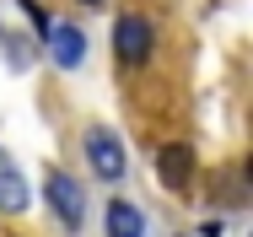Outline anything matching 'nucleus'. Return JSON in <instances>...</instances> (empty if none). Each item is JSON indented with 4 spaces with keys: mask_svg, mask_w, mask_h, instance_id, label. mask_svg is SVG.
I'll list each match as a JSON object with an SVG mask.
<instances>
[{
    "mask_svg": "<svg viewBox=\"0 0 253 237\" xmlns=\"http://www.w3.org/2000/svg\"><path fill=\"white\" fill-rule=\"evenodd\" d=\"M140 232H146V216L124 199H113L108 205V237H140Z\"/></svg>",
    "mask_w": 253,
    "mask_h": 237,
    "instance_id": "nucleus-7",
    "label": "nucleus"
},
{
    "mask_svg": "<svg viewBox=\"0 0 253 237\" xmlns=\"http://www.w3.org/2000/svg\"><path fill=\"white\" fill-rule=\"evenodd\" d=\"M16 5H22V11H27V22H33V27H38V33H49V16H43V11H38V5H33V0H16Z\"/></svg>",
    "mask_w": 253,
    "mask_h": 237,
    "instance_id": "nucleus-8",
    "label": "nucleus"
},
{
    "mask_svg": "<svg viewBox=\"0 0 253 237\" xmlns=\"http://www.w3.org/2000/svg\"><path fill=\"white\" fill-rule=\"evenodd\" d=\"M43 194H49L54 216H59L65 227H81V221H86V194H81V184H76V178H65V173H49Z\"/></svg>",
    "mask_w": 253,
    "mask_h": 237,
    "instance_id": "nucleus-2",
    "label": "nucleus"
},
{
    "mask_svg": "<svg viewBox=\"0 0 253 237\" xmlns=\"http://www.w3.org/2000/svg\"><path fill=\"white\" fill-rule=\"evenodd\" d=\"M86 156H92L97 178H108V184H119V178H124V145L113 141L108 130H92V135H86Z\"/></svg>",
    "mask_w": 253,
    "mask_h": 237,
    "instance_id": "nucleus-3",
    "label": "nucleus"
},
{
    "mask_svg": "<svg viewBox=\"0 0 253 237\" xmlns=\"http://www.w3.org/2000/svg\"><path fill=\"white\" fill-rule=\"evenodd\" d=\"M113 54H119V65H146L151 59V27L140 16H119L113 22Z\"/></svg>",
    "mask_w": 253,
    "mask_h": 237,
    "instance_id": "nucleus-1",
    "label": "nucleus"
},
{
    "mask_svg": "<svg viewBox=\"0 0 253 237\" xmlns=\"http://www.w3.org/2000/svg\"><path fill=\"white\" fill-rule=\"evenodd\" d=\"M0 210H27V184H22V173H16V162L0 151Z\"/></svg>",
    "mask_w": 253,
    "mask_h": 237,
    "instance_id": "nucleus-6",
    "label": "nucleus"
},
{
    "mask_svg": "<svg viewBox=\"0 0 253 237\" xmlns=\"http://www.w3.org/2000/svg\"><path fill=\"white\" fill-rule=\"evenodd\" d=\"M86 5H92V0H86Z\"/></svg>",
    "mask_w": 253,
    "mask_h": 237,
    "instance_id": "nucleus-9",
    "label": "nucleus"
},
{
    "mask_svg": "<svg viewBox=\"0 0 253 237\" xmlns=\"http://www.w3.org/2000/svg\"><path fill=\"white\" fill-rule=\"evenodd\" d=\"M49 48H54V65H65V70H76L86 59V38L76 27H49Z\"/></svg>",
    "mask_w": 253,
    "mask_h": 237,
    "instance_id": "nucleus-5",
    "label": "nucleus"
},
{
    "mask_svg": "<svg viewBox=\"0 0 253 237\" xmlns=\"http://www.w3.org/2000/svg\"><path fill=\"white\" fill-rule=\"evenodd\" d=\"M156 173H162V184L183 189V184L194 178V156H189V145H162V156H156Z\"/></svg>",
    "mask_w": 253,
    "mask_h": 237,
    "instance_id": "nucleus-4",
    "label": "nucleus"
}]
</instances>
